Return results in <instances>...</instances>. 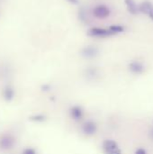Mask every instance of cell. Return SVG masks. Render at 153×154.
Returning <instances> with one entry per match:
<instances>
[{
  "instance_id": "obj_1",
  "label": "cell",
  "mask_w": 153,
  "mask_h": 154,
  "mask_svg": "<svg viewBox=\"0 0 153 154\" xmlns=\"http://www.w3.org/2000/svg\"><path fill=\"white\" fill-rule=\"evenodd\" d=\"M103 150L105 154H122L117 143L113 140H106L103 143Z\"/></svg>"
},
{
  "instance_id": "obj_2",
  "label": "cell",
  "mask_w": 153,
  "mask_h": 154,
  "mask_svg": "<svg viewBox=\"0 0 153 154\" xmlns=\"http://www.w3.org/2000/svg\"><path fill=\"white\" fill-rule=\"evenodd\" d=\"M15 143V140L14 136L11 134H3L0 137V149L3 151L11 150Z\"/></svg>"
},
{
  "instance_id": "obj_3",
  "label": "cell",
  "mask_w": 153,
  "mask_h": 154,
  "mask_svg": "<svg viewBox=\"0 0 153 154\" xmlns=\"http://www.w3.org/2000/svg\"><path fill=\"white\" fill-rule=\"evenodd\" d=\"M111 14L110 9L105 5H98L93 9V14L98 19H105L108 17Z\"/></svg>"
},
{
  "instance_id": "obj_4",
  "label": "cell",
  "mask_w": 153,
  "mask_h": 154,
  "mask_svg": "<svg viewBox=\"0 0 153 154\" xmlns=\"http://www.w3.org/2000/svg\"><path fill=\"white\" fill-rule=\"evenodd\" d=\"M89 36L92 37H97V38H105L108 36L114 35V33L109 29H104L100 27H94L88 31Z\"/></svg>"
},
{
  "instance_id": "obj_5",
  "label": "cell",
  "mask_w": 153,
  "mask_h": 154,
  "mask_svg": "<svg viewBox=\"0 0 153 154\" xmlns=\"http://www.w3.org/2000/svg\"><path fill=\"white\" fill-rule=\"evenodd\" d=\"M81 131L84 134L87 135V136H91L94 135L96 131H97V125L96 124L92 121V120H88L87 122H85L82 126H81Z\"/></svg>"
},
{
  "instance_id": "obj_6",
  "label": "cell",
  "mask_w": 153,
  "mask_h": 154,
  "mask_svg": "<svg viewBox=\"0 0 153 154\" xmlns=\"http://www.w3.org/2000/svg\"><path fill=\"white\" fill-rule=\"evenodd\" d=\"M69 116L74 121H80L84 117V109L80 106H73L69 110Z\"/></svg>"
},
{
  "instance_id": "obj_7",
  "label": "cell",
  "mask_w": 153,
  "mask_h": 154,
  "mask_svg": "<svg viewBox=\"0 0 153 154\" xmlns=\"http://www.w3.org/2000/svg\"><path fill=\"white\" fill-rule=\"evenodd\" d=\"M98 52H99V51L96 47L89 45V46H86L85 48L82 49L81 55L85 59H93L98 55Z\"/></svg>"
},
{
  "instance_id": "obj_8",
  "label": "cell",
  "mask_w": 153,
  "mask_h": 154,
  "mask_svg": "<svg viewBox=\"0 0 153 154\" xmlns=\"http://www.w3.org/2000/svg\"><path fill=\"white\" fill-rule=\"evenodd\" d=\"M130 70L134 74H142L144 71V66L140 61H133L129 65Z\"/></svg>"
},
{
  "instance_id": "obj_9",
  "label": "cell",
  "mask_w": 153,
  "mask_h": 154,
  "mask_svg": "<svg viewBox=\"0 0 153 154\" xmlns=\"http://www.w3.org/2000/svg\"><path fill=\"white\" fill-rule=\"evenodd\" d=\"M3 97L7 102L13 100L14 97V88L9 87V86L5 87L4 88V90H3Z\"/></svg>"
},
{
  "instance_id": "obj_10",
  "label": "cell",
  "mask_w": 153,
  "mask_h": 154,
  "mask_svg": "<svg viewBox=\"0 0 153 154\" xmlns=\"http://www.w3.org/2000/svg\"><path fill=\"white\" fill-rule=\"evenodd\" d=\"M138 7H139V12H142L145 14H149L150 12L153 9V5L149 1H144Z\"/></svg>"
},
{
  "instance_id": "obj_11",
  "label": "cell",
  "mask_w": 153,
  "mask_h": 154,
  "mask_svg": "<svg viewBox=\"0 0 153 154\" xmlns=\"http://www.w3.org/2000/svg\"><path fill=\"white\" fill-rule=\"evenodd\" d=\"M124 2H125V4L127 5L128 11L131 14H137L139 13V7H138V5H136V3L133 0H125Z\"/></svg>"
},
{
  "instance_id": "obj_12",
  "label": "cell",
  "mask_w": 153,
  "mask_h": 154,
  "mask_svg": "<svg viewBox=\"0 0 153 154\" xmlns=\"http://www.w3.org/2000/svg\"><path fill=\"white\" fill-rule=\"evenodd\" d=\"M109 30H110L114 34H115V33L124 32V27L121 26V25H112V26L109 27Z\"/></svg>"
},
{
  "instance_id": "obj_13",
  "label": "cell",
  "mask_w": 153,
  "mask_h": 154,
  "mask_svg": "<svg viewBox=\"0 0 153 154\" xmlns=\"http://www.w3.org/2000/svg\"><path fill=\"white\" fill-rule=\"evenodd\" d=\"M32 121H35V122H43L45 120V117L44 116L42 115H38V116H32L30 118Z\"/></svg>"
},
{
  "instance_id": "obj_14",
  "label": "cell",
  "mask_w": 153,
  "mask_h": 154,
  "mask_svg": "<svg viewBox=\"0 0 153 154\" xmlns=\"http://www.w3.org/2000/svg\"><path fill=\"white\" fill-rule=\"evenodd\" d=\"M22 154H37L36 153V151L33 149V148H25L23 151V152Z\"/></svg>"
},
{
  "instance_id": "obj_15",
  "label": "cell",
  "mask_w": 153,
  "mask_h": 154,
  "mask_svg": "<svg viewBox=\"0 0 153 154\" xmlns=\"http://www.w3.org/2000/svg\"><path fill=\"white\" fill-rule=\"evenodd\" d=\"M96 75V69H88V70H87V77H92V78H94Z\"/></svg>"
},
{
  "instance_id": "obj_16",
  "label": "cell",
  "mask_w": 153,
  "mask_h": 154,
  "mask_svg": "<svg viewBox=\"0 0 153 154\" xmlns=\"http://www.w3.org/2000/svg\"><path fill=\"white\" fill-rule=\"evenodd\" d=\"M134 154H147V152H146V151H145L144 149L140 148V149H138V150L135 152V153Z\"/></svg>"
},
{
  "instance_id": "obj_17",
  "label": "cell",
  "mask_w": 153,
  "mask_h": 154,
  "mask_svg": "<svg viewBox=\"0 0 153 154\" xmlns=\"http://www.w3.org/2000/svg\"><path fill=\"white\" fill-rule=\"evenodd\" d=\"M68 2H69V3H71V4H73V5H77V4H78V1L79 0H67Z\"/></svg>"
},
{
  "instance_id": "obj_18",
  "label": "cell",
  "mask_w": 153,
  "mask_h": 154,
  "mask_svg": "<svg viewBox=\"0 0 153 154\" xmlns=\"http://www.w3.org/2000/svg\"><path fill=\"white\" fill-rule=\"evenodd\" d=\"M149 15H150V17H151V19H152V20H153V9H152V10H151V12H150Z\"/></svg>"
},
{
  "instance_id": "obj_19",
  "label": "cell",
  "mask_w": 153,
  "mask_h": 154,
  "mask_svg": "<svg viewBox=\"0 0 153 154\" xmlns=\"http://www.w3.org/2000/svg\"><path fill=\"white\" fill-rule=\"evenodd\" d=\"M152 134H153V133H152Z\"/></svg>"
}]
</instances>
